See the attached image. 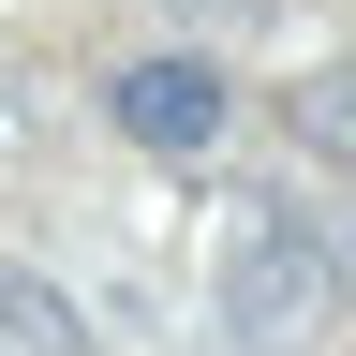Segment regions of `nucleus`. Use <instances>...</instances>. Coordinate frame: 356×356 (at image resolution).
I'll return each instance as SVG.
<instances>
[{
  "mask_svg": "<svg viewBox=\"0 0 356 356\" xmlns=\"http://www.w3.org/2000/svg\"><path fill=\"white\" fill-rule=\"evenodd\" d=\"M327 238H312L297 208H252L238 222V252H222V312H238L252 341H282V327H312V312H327Z\"/></svg>",
  "mask_w": 356,
  "mask_h": 356,
  "instance_id": "nucleus-1",
  "label": "nucleus"
},
{
  "mask_svg": "<svg viewBox=\"0 0 356 356\" xmlns=\"http://www.w3.org/2000/svg\"><path fill=\"white\" fill-rule=\"evenodd\" d=\"M104 119L134 134V149H163V163H193L208 134H222V74L193 60V44H149V60H119V74H104Z\"/></svg>",
  "mask_w": 356,
  "mask_h": 356,
  "instance_id": "nucleus-2",
  "label": "nucleus"
},
{
  "mask_svg": "<svg viewBox=\"0 0 356 356\" xmlns=\"http://www.w3.org/2000/svg\"><path fill=\"white\" fill-rule=\"evenodd\" d=\"M0 356H104V341H89V312L44 282V267L0 252Z\"/></svg>",
  "mask_w": 356,
  "mask_h": 356,
  "instance_id": "nucleus-3",
  "label": "nucleus"
},
{
  "mask_svg": "<svg viewBox=\"0 0 356 356\" xmlns=\"http://www.w3.org/2000/svg\"><path fill=\"white\" fill-rule=\"evenodd\" d=\"M282 119H297V149H327V163L356 178V60H312V74H297V104H282Z\"/></svg>",
  "mask_w": 356,
  "mask_h": 356,
  "instance_id": "nucleus-4",
  "label": "nucleus"
}]
</instances>
